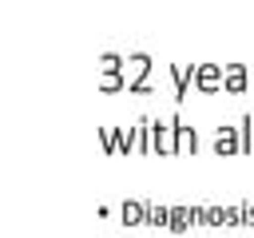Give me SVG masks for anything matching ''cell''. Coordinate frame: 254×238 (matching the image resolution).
<instances>
[{
  "label": "cell",
  "mask_w": 254,
  "mask_h": 238,
  "mask_svg": "<svg viewBox=\"0 0 254 238\" xmlns=\"http://www.w3.org/2000/svg\"><path fill=\"white\" fill-rule=\"evenodd\" d=\"M222 83H226V67H218V63H198L194 67V87L202 95H218Z\"/></svg>",
  "instance_id": "6da1fadb"
},
{
  "label": "cell",
  "mask_w": 254,
  "mask_h": 238,
  "mask_svg": "<svg viewBox=\"0 0 254 238\" xmlns=\"http://www.w3.org/2000/svg\"><path fill=\"white\" fill-rule=\"evenodd\" d=\"M151 155H175V119H151Z\"/></svg>",
  "instance_id": "7a4b0ae2"
},
{
  "label": "cell",
  "mask_w": 254,
  "mask_h": 238,
  "mask_svg": "<svg viewBox=\"0 0 254 238\" xmlns=\"http://www.w3.org/2000/svg\"><path fill=\"white\" fill-rule=\"evenodd\" d=\"M226 95H246L250 91V67L242 63H226V83H222Z\"/></svg>",
  "instance_id": "3957f363"
},
{
  "label": "cell",
  "mask_w": 254,
  "mask_h": 238,
  "mask_svg": "<svg viewBox=\"0 0 254 238\" xmlns=\"http://www.w3.org/2000/svg\"><path fill=\"white\" fill-rule=\"evenodd\" d=\"M127 67H131V91H147V71H151V56H143V52H135V56H127Z\"/></svg>",
  "instance_id": "277c9868"
},
{
  "label": "cell",
  "mask_w": 254,
  "mask_h": 238,
  "mask_svg": "<svg viewBox=\"0 0 254 238\" xmlns=\"http://www.w3.org/2000/svg\"><path fill=\"white\" fill-rule=\"evenodd\" d=\"M214 151H218V155H242V135H238V127H218V131H214Z\"/></svg>",
  "instance_id": "5b68a950"
},
{
  "label": "cell",
  "mask_w": 254,
  "mask_h": 238,
  "mask_svg": "<svg viewBox=\"0 0 254 238\" xmlns=\"http://www.w3.org/2000/svg\"><path fill=\"white\" fill-rule=\"evenodd\" d=\"M175 151H190L194 155V127H183L175 119Z\"/></svg>",
  "instance_id": "8992f818"
},
{
  "label": "cell",
  "mask_w": 254,
  "mask_h": 238,
  "mask_svg": "<svg viewBox=\"0 0 254 238\" xmlns=\"http://www.w3.org/2000/svg\"><path fill=\"white\" fill-rule=\"evenodd\" d=\"M123 83H131L123 71H103V75H99V91H119Z\"/></svg>",
  "instance_id": "52a82bcc"
},
{
  "label": "cell",
  "mask_w": 254,
  "mask_h": 238,
  "mask_svg": "<svg viewBox=\"0 0 254 238\" xmlns=\"http://www.w3.org/2000/svg\"><path fill=\"white\" fill-rule=\"evenodd\" d=\"M119 214H123V222H127V226H135V222H143V202H139V198H127Z\"/></svg>",
  "instance_id": "ba28073f"
},
{
  "label": "cell",
  "mask_w": 254,
  "mask_h": 238,
  "mask_svg": "<svg viewBox=\"0 0 254 238\" xmlns=\"http://www.w3.org/2000/svg\"><path fill=\"white\" fill-rule=\"evenodd\" d=\"M175 71V99L183 103V95H187V79L194 75V67H171Z\"/></svg>",
  "instance_id": "9c48e42d"
},
{
  "label": "cell",
  "mask_w": 254,
  "mask_h": 238,
  "mask_svg": "<svg viewBox=\"0 0 254 238\" xmlns=\"http://www.w3.org/2000/svg\"><path fill=\"white\" fill-rule=\"evenodd\" d=\"M99 67H103V71H123V67H127V60H123V56H115V52H103V56H99Z\"/></svg>",
  "instance_id": "30bf717a"
}]
</instances>
